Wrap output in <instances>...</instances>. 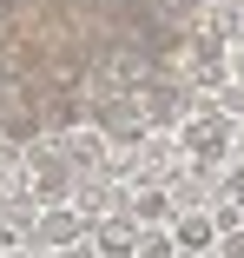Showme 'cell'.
I'll use <instances>...</instances> for the list:
<instances>
[{
	"instance_id": "cell-7",
	"label": "cell",
	"mask_w": 244,
	"mask_h": 258,
	"mask_svg": "<svg viewBox=\"0 0 244 258\" xmlns=\"http://www.w3.org/2000/svg\"><path fill=\"white\" fill-rule=\"evenodd\" d=\"M60 139H66V159H73L79 172H99V166L112 159V139L92 126V119H86V126H73V133H60Z\"/></svg>"
},
{
	"instance_id": "cell-10",
	"label": "cell",
	"mask_w": 244,
	"mask_h": 258,
	"mask_svg": "<svg viewBox=\"0 0 244 258\" xmlns=\"http://www.w3.org/2000/svg\"><path fill=\"white\" fill-rule=\"evenodd\" d=\"M14 258H53V251H46V245H27V251H14Z\"/></svg>"
},
{
	"instance_id": "cell-6",
	"label": "cell",
	"mask_w": 244,
	"mask_h": 258,
	"mask_svg": "<svg viewBox=\"0 0 244 258\" xmlns=\"http://www.w3.org/2000/svg\"><path fill=\"white\" fill-rule=\"evenodd\" d=\"M126 212H132L139 225H172V219H178V205H172V192H165L159 179H145V185L126 192Z\"/></svg>"
},
{
	"instance_id": "cell-8",
	"label": "cell",
	"mask_w": 244,
	"mask_h": 258,
	"mask_svg": "<svg viewBox=\"0 0 244 258\" xmlns=\"http://www.w3.org/2000/svg\"><path fill=\"white\" fill-rule=\"evenodd\" d=\"M139 258H178L172 225H139Z\"/></svg>"
},
{
	"instance_id": "cell-3",
	"label": "cell",
	"mask_w": 244,
	"mask_h": 258,
	"mask_svg": "<svg viewBox=\"0 0 244 258\" xmlns=\"http://www.w3.org/2000/svg\"><path fill=\"white\" fill-rule=\"evenodd\" d=\"M79 238H92V219L79 212V205H46V212L33 219V245H46V251H66Z\"/></svg>"
},
{
	"instance_id": "cell-2",
	"label": "cell",
	"mask_w": 244,
	"mask_h": 258,
	"mask_svg": "<svg viewBox=\"0 0 244 258\" xmlns=\"http://www.w3.org/2000/svg\"><path fill=\"white\" fill-rule=\"evenodd\" d=\"M92 126H99L112 146H119V139H126V146H145V133H152L139 93H99V99H92Z\"/></svg>"
},
{
	"instance_id": "cell-1",
	"label": "cell",
	"mask_w": 244,
	"mask_h": 258,
	"mask_svg": "<svg viewBox=\"0 0 244 258\" xmlns=\"http://www.w3.org/2000/svg\"><path fill=\"white\" fill-rule=\"evenodd\" d=\"M231 146H237V119L218 106V99H198L178 126V159L198 166V172H224L231 166Z\"/></svg>"
},
{
	"instance_id": "cell-5",
	"label": "cell",
	"mask_w": 244,
	"mask_h": 258,
	"mask_svg": "<svg viewBox=\"0 0 244 258\" xmlns=\"http://www.w3.org/2000/svg\"><path fill=\"white\" fill-rule=\"evenodd\" d=\"M172 238H178V251H218V219H211V205H185V212L172 219Z\"/></svg>"
},
{
	"instance_id": "cell-4",
	"label": "cell",
	"mask_w": 244,
	"mask_h": 258,
	"mask_svg": "<svg viewBox=\"0 0 244 258\" xmlns=\"http://www.w3.org/2000/svg\"><path fill=\"white\" fill-rule=\"evenodd\" d=\"M92 251L99 258H139V219L132 212H106L92 225Z\"/></svg>"
},
{
	"instance_id": "cell-9",
	"label": "cell",
	"mask_w": 244,
	"mask_h": 258,
	"mask_svg": "<svg viewBox=\"0 0 244 258\" xmlns=\"http://www.w3.org/2000/svg\"><path fill=\"white\" fill-rule=\"evenodd\" d=\"M218 258H244V225H231V232H218Z\"/></svg>"
}]
</instances>
